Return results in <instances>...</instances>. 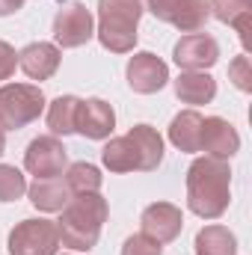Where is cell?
Returning a JSON list of instances; mask_svg holds the SVG:
<instances>
[{
    "mask_svg": "<svg viewBox=\"0 0 252 255\" xmlns=\"http://www.w3.org/2000/svg\"><path fill=\"white\" fill-rule=\"evenodd\" d=\"M65 184L68 190L74 193H98L101 187V172L92 166V163H71L68 166V175H65Z\"/></svg>",
    "mask_w": 252,
    "mask_h": 255,
    "instance_id": "7402d4cb",
    "label": "cell"
},
{
    "mask_svg": "<svg viewBox=\"0 0 252 255\" xmlns=\"http://www.w3.org/2000/svg\"><path fill=\"white\" fill-rule=\"evenodd\" d=\"M27 193L24 175L15 166H0V202H15Z\"/></svg>",
    "mask_w": 252,
    "mask_h": 255,
    "instance_id": "603a6c76",
    "label": "cell"
},
{
    "mask_svg": "<svg viewBox=\"0 0 252 255\" xmlns=\"http://www.w3.org/2000/svg\"><path fill=\"white\" fill-rule=\"evenodd\" d=\"M113 125H116V113H113V107L107 101H101V98L80 101V107H77V128L74 130H80L89 139H104V136H110Z\"/></svg>",
    "mask_w": 252,
    "mask_h": 255,
    "instance_id": "4fadbf2b",
    "label": "cell"
},
{
    "mask_svg": "<svg viewBox=\"0 0 252 255\" xmlns=\"http://www.w3.org/2000/svg\"><path fill=\"white\" fill-rule=\"evenodd\" d=\"M77 107H80V98L74 95H63L51 104L48 110V128L54 133H74L77 128Z\"/></svg>",
    "mask_w": 252,
    "mask_h": 255,
    "instance_id": "ffe728a7",
    "label": "cell"
},
{
    "mask_svg": "<svg viewBox=\"0 0 252 255\" xmlns=\"http://www.w3.org/2000/svg\"><path fill=\"white\" fill-rule=\"evenodd\" d=\"M142 6L139 0H101L98 3V39L107 51L127 54L136 45V24Z\"/></svg>",
    "mask_w": 252,
    "mask_h": 255,
    "instance_id": "3957f363",
    "label": "cell"
},
{
    "mask_svg": "<svg viewBox=\"0 0 252 255\" xmlns=\"http://www.w3.org/2000/svg\"><path fill=\"white\" fill-rule=\"evenodd\" d=\"M217 57H220V45L208 33H190L175 45V63L187 71H205L217 63Z\"/></svg>",
    "mask_w": 252,
    "mask_h": 255,
    "instance_id": "9c48e42d",
    "label": "cell"
},
{
    "mask_svg": "<svg viewBox=\"0 0 252 255\" xmlns=\"http://www.w3.org/2000/svg\"><path fill=\"white\" fill-rule=\"evenodd\" d=\"M3 145H6V136H3V128H0V154H3Z\"/></svg>",
    "mask_w": 252,
    "mask_h": 255,
    "instance_id": "f1b7e54d",
    "label": "cell"
},
{
    "mask_svg": "<svg viewBox=\"0 0 252 255\" xmlns=\"http://www.w3.org/2000/svg\"><path fill=\"white\" fill-rule=\"evenodd\" d=\"M57 247L60 232L51 220H24L9 235V255H54Z\"/></svg>",
    "mask_w": 252,
    "mask_h": 255,
    "instance_id": "5b68a950",
    "label": "cell"
},
{
    "mask_svg": "<svg viewBox=\"0 0 252 255\" xmlns=\"http://www.w3.org/2000/svg\"><path fill=\"white\" fill-rule=\"evenodd\" d=\"M166 80H169V68H166L163 60H157L154 54H136V57L127 63V83H130L133 92L151 95V92H157Z\"/></svg>",
    "mask_w": 252,
    "mask_h": 255,
    "instance_id": "8fae6325",
    "label": "cell"
},
{
    "mask_svg": "<svg viewBox=\"0 0 252 255\" xmlns=\"http://www.w3.org/2000/svg\"><path fill=\"white\" fill-rule=\"evenodd\" d=\"M71 196H74V193L68 190V184L63 181V175H60V178H42V181L36 178V184L30 187V202H33L39 211H63Z\"/></svg>",
    "mask_w": 252,
    "mask_h": 255,
    "instance_id": "2e32d148",
    "label": "cell"
},
{
    "mask_svg": "<svg viewBox=\"0 0 252 255\" xmlns=\"http://www.w3.org/2000/svg\"><path fill=\"white\" fill-rule=\"evenodd\" d=\"M104 220H107V202L98 193H77L68 199L57 223L60 241L71 250H92Z\"/></svg>",
    "mask_w": 252,
    "mask_h": 255,
    "instance_id": "7a4b0ae2",
    "label": "cell"
},
{
    "mask_svg": "<svg viewBox=\"0 0 252 255\" xmlns=\"http://www.w3.org/2000/svg\"><path fill=\"white\" fill-rule=\"evenodd\" d=\"M238 148H241V136H238V130L232 128V122H226V119H220V116L205 119V125H202V148H199V151H208V157L226 160V157H232Z\"/></svg>",
    "mask_w": 252,
    "mask_h": 255,
    "instance_id": "7c38bea8",
    "label": "cell"
},
{
    "mask_svg": "<svg viewBox=\"0 0 252 255\" xmlns=\"http://www.w3.org/2000/svg\"><path fill=\"white\" fill-rule=\"evenodd\" d=\"M127 139H130V145L136 151V169L139 172L157 169V163L163 160V139H160V133L148 125H136L130 128Z\"/></svg>",
    "mask_w": 252,
    "mask_h": 255,
    "instance_id": "9a60e30c",
    "label": "cell"
},
{
    "mask_svg": "<svg viewBox=\"0 0 252 255\" xmlns=\"http://www.w3.org/2000/svg\"><path fill=\"white\" fill-rule=\"evenodd\" d=\"M24 6V0H0V15H12Z\"/></svg>",
    "mask_w": 252,
    "mask_h": 255,
    "instance_id": "83f0119b",
    "label": "cell"
},
{
    "mask_svg": "<svg viewBox=\"0 0 252 255\" xmlns=\"http://www.w3.org/2000/svg\"><path fill=\"white\" fill-rule=\"evenodd\" d=\"M235 235L226 226H208L196 235V255H235Z\"/></svg>",
    "mask_w": 252,
    "mask_h": 255,
    "instance_id": "d6986e66",
    "label": "cell"
},
{
    "mask_svg": "<svg viewBox=\"0 0 252 255\" xmlns=\"http://www.w3.org/2000/svg\"><path fill=\"white\" fill-rule=\"evenodd\" d=\"M42 107H45V95L39 86L6 83L0 89V128L15 130V128L30 125L33 119H39Z\"/></svg>",
    "mask_w": 252,
    "mask_h": 255,
    "instance_id": "277c9868",
    "label": "cell"
},
{
    "mask_svg": "<svg viewBox=\"0 0 252 255\" xmlns=\"http://www.w3.org/2000/svg\"><path fill=\"white\" fill-rule=\"evenodd\" d=\"M15 65H18V54L6 42H0V80H9L15 74Z\"/></svg>",
    "mask_w": 252,
    "mask_h": 255,
    "instance_id": "4316f807",
    "label": "cell"
},
{
    "mask_svg": "<svg viewBox=\"0 0 252 255\" xmlns=\"http://www.w3.org/2000/svg\"><path fill=\"white\" fill-rule=\"evenodd\" d=\"M202 125H205V119L196 110H184L181 116H175L169 125L172 145H178L181 151H199L202 148Z\"/></svg>",
    "mask_w": 252,
    "mask_h": 255,
    "instance_id": "ac0fdd59",
    "label": "cell"
},
{
    "mask_svg": "<svg viewBox=\"0 0 252 255\" xmlns=\"http://www.w3.org/2000/svg\"><path fill=\"white\" fill-rule=\"evenodd\" d=\"M122 255H160V244L151 241L148 235H133L125 241Z\"/></svg>",
    "mask_w": 252,
    "mask_h": 255,
    "instance_id": "d4e9b609",
    "label": "cell"
},
{
    "mask_svg": "<svg viewBox=\"0 0 252 255\" xmlns=\"http://www.w3.org/2000/svg\"><path fill=\"white\" fill-rule=\"evenodd\" d=\"M229 77L235 80L238 89H244V92H250L252 89V68H250V57H247V54L238 57L235 63L229 65Z\"/></svg>",
    "mask_w": 252,
    "mask_h": 255,
    "instance_id": "484cf974",
    "label": "cell"
},
{
    "mask_svg": "<svg viewBox=\"0 0 252 255\" xmlns=\"http://www.w3.org/2000/svg\"><path fill=\"white\" fill-rule=\"evenodd\" d=\"M27 169L42 181V178H60L65 169V148L57 136H39L30 142L27 157H24Z\"/></svg>",
    "mask_w": 252,
    "mask_h": 255,
    "instance_id": "ba28073f",
    "label": "cell"
},
{
    "mask_svg": "<svg viewBox=\"0 0 252 255\" xmlns=\"http://www.w3.org/2000/svg\"><path fill=\"white\" fill-rule=\"evenodd\" d=\"M229 184H232V172H229L226 160L199 157L187 172L190 211L205 220H217L229 208Z\"/></svg>",
    "mask_w": 252,
    "mask_h": 255,
    "instance_id": "6da1fadb",
    "label": "cell"
},
{
    "mask_svg": "<svg viewBox=\"0 0 252 255\" xmlns=\"http://www.w3.org/2000/svg\"><path fill=\"white\" fill-rule=\"evenodd\" d=\"M101 157H104V166H107L110 172H130V169H136V151H133V145H130L127 136L110 139V142L104 145Z\"/></svg>",
    "mask_w": 252,
    "mask_h": 255,
    "instance_id": "44dd1931",
    "label": "cell"
},
{
    "mask_svg": "<svg viewBox=\"0 0 252 255\" xmlns=\"http://www.w3.org/2000/svg\"><path fill=\"white\" fill-rule=\"evenodd\" d=\"M181 211L169 202H154L142 211V235H148L157 244H169L181 232Z\"/></svg>",
    "mask_w": 252,
    "mask_h": 255,
    "instance_id": "30bf717a",
    "label": "cell"
},
{
    "mask_svg": "<svg viewBox=\"0 0 252 255\" xmlns=\"http://www.w3.org/2000/svg\"><path fill=\"white\" fill-rule=\"evenodd\" d=\"M148 9L181 33H199L211 15L208 0H148Z\"/></svg>",
    "mask_w": 252,
    "mask_h": 255,
    "instance_id": "8992f818",
    "label": "cell"
},
{
    "mask_svg": "<svg viewBox=\"0 0 252 255\" xmlns=\"http://www.w3.org/2000/svg\"><path fill=\"white\" fill-rule=\"evenodd\" d=\"M18 65L24 68L27 77L33 80H48L60 68V51L48 42H33L18 54Z\"/></svg>",
    "mask_w": 252,
    "mask_h": 255,
    "instance_id": "5bb4252c",
    "label": "cell"
},
{
    "mask_svg": "<svg viewBox=\"0 0 252 255\" xmlns=\"http://www.w3.org/2000/svg\"><path fill=\"white\" fill-rule=\"evenodd\" d=\"M54 39L63 48H80L92 39V15L80 3H68L54 18Z\"/></svg>",
    "mask_w": 252,
    "mask_h": 255,
    "instance_id": "52a82bcc",
    "label": "cell"
},
{
    "mask_svg": "<svg viewBox=\"0 0 252 255\" xmlns=\"http://www.w3.org/2000/svg\"><path fill=\"white\" fill-rule=\"evenodd\" d=\"M214 9V15L226 24H235L241 21L244 15H252V0H211L208 3Z\"/></svg>",
    "mask_w": 252,
    "mask_h": 255,
    "instance_id": "cb8c5ba5",
    "label": "cell"
},
{
    "mask_svg": "<svg viewBox=\"0 0 252 255\" xmlns=\"http://www.w3.org/2000/svg\"><path fill=\"white\" fill-rule=\"evenodd\" d=\"M175 95L184 101V104H208L214 95H217V83L211 74L205 71H184L178 80H175Z\"/></svg>",
    "mask_w": 252,
    "mask_h": 255,
    "instance_id": "e0dca14e",
    "label": "cell"
}]
</instances>
